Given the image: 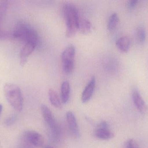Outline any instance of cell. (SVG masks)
<instances>
[{"instance_id": "1", "label": "cell", "mask_w": 148, "mask_h": 148, "mask_svg": "<svg viewBox=\"0 0 148 148\" xmlns=\"http://www.w3.org/2000/svg\"><path fill=\"white\" fill-rule=\"evenodd\" d=\"M63 13L66 24V35L72 37L78 30L80 18L78 10L73 3H66L63 4Z\"/></svg>"}, {"instance_id": "2", "label": "cell", "mask_w": 148, "mask_h": 148, "mask_svg": "<svg viewBox=\"0 0 148 148\" xmlns=\"http://www.w3.org/2000/svg\"><path fill=\"white\" fill-rule=\"evenodd\" d=\"M12 38L21 40L24 43H32L37 44L39 36L36 30L24 22H19L12 32Z\"/></svg>"}, {"instance_id": "3", "label": "cell", "mask_w": 148, "mask_h": 148, "mask_svg": "<svg viewBox=\"0 0 148 148\" xmlns=\"http://www.w3.org/2000/svg\"><path fill=\"white\" fill-rule=\"evenodd\" d=\"M3 91L8 102L16 110L21 111L23 107V100L21 89L14 83H7L3 87Z\"/></svg>"}, {"instance_id": "4", "label": "cell", "mask_w": 148, "mask_h": 148, "mask_svg": "<svg viewBox=\"0 0 148 148\" xmlns=\"http://www.w3.org/2000/svg\"><path fill=\"white\" fill-rule=\"evenodd\" d=\"M42 114L45 123L55 139H59L60 136V129L54 117L52 111L46 105H42L41 107Z\"/></svg>"}, {"instance_id": "5", "label": "cell", "mask_w": 148, "mask_h": 148, "mask_svg": "<svg viewBox=\"0 0 148 148\" xmlns=\"http://www.w3.org/2000/svg\"><path fill=\"white\" fill-rule=\"evenodd\" d=\"M75 51V47L70 45L67 47L62 53V69L67 74H71L73 70Z\"/></svg>"}, {"instance_id": "6", "label": "cell", "mask_w": 148, "mask_h": 148, "mask_svg": "<svg viewBox=\"0 0 148 148\" xmlns=\"http://www.w3.org/2000/svg\"><path fill=\"white\" fill-rule=\"evenodd\" d=\"M37 44L32 43H24L20 52V63L22 66L27 63L28 58L34 51Z\"/></svg>"}, {"instance_id": "7", "label": "cell", "mask_w": 148, "mask_h": 148, "mask_svg": "<svg viewBox=\"0 0 148 148\" xmlns=\"http://www.w3.org/2000/svg\"><path fill=\"white\" fill-rule=\"evenodd\" d=\"M28 141L36 147H42L44 144V139L41 135L34 131H28L25 133Z\"/></svg>"}, {"instance_id": "8", "label": "cell", "mask_w": 148, "mask_h": 148, "mask_svg": "<svg viewBox=\"0 0 148 148\" xmlns=\"http://www.w3.org/2000/svg\"><path fill=\"white\" fill-rule=\"evenodd\" d=\"M66 119L72 134L77 138L80 137V130L74 113L71 111L67 112L66 114Z\"/></svg>"}, {"instance_id": "9", "label": "cell", "mask_w": 148, "mask_h": 148, "mask_svg": "<svg viewBox=\"0 0 148 148\" xmlns=\"http://www.w3.org/2000/svg\"><path fill=\"white\" fill-rule=\"evenodd\" d=\"M95 85V78L93 76L91 77L82 93L81 100L83 103H86L90 100L94 93Z\"/></svg>"}, {"instance_id": "10", "label": "cell", "mask_w": 148, "mask_h": 148, "mask_svg": "<svg viewBox=\"0 0 148 148\" xmlns=\"http://www.w3.org/2000/svg\"><path fill=\"white\" fill-rule=\"evenodd\" d=\"M132 98L133 102L139 112L141 114L146 113L147 110V106L138 90L134 91L132 95Z\"/></svg>"}, {"instance_id": "11", "label": "cell", "mask_w": 148, "mask_h": 148, "mask_svg": "<svg viewBox=\"0 0 148 148\" xmlns=\"http://www.w3.org/2000/svg\"><path fill=\"white\" fill-rule=\"evenodd\" d=\"M8 8V1H2L0 2V26L5 16ZM12 38V32L3 31L0 28V39Z\"/></svg>"}, {"instance_id": "12", "label": "cell", "mask_w": 148, "mask_h": 148, "mask_svg": "<svg viewBox=\"0 0 148 148\" xmlns=\"http://www.w3.org/2000/svg\"><path fill=\"white\" fill-rule=\"evenodd\" d=\"M131 41L130 37L128 36H123L120 37L116 41V45L119 50L123 53H127L130 49Z\"/></svg>"}, {"instance_id": "13", "label": "cell", "mask_w": 148, "mask_h": 148, "mask_svg": "<svg viewBox=\"0 0 148 148\" xmlns=\"http://www.w3.org/2000/svg\"><path fill=\"white\" fill-rule=\"evenodd\" d=\"M95 136L102 140H108L114 137V134L109 129H103L97 127L94 133Z\"/></svg>"}, {"instance_id": "14", "label": "cell", "mask_w": 148, "mask_h": 148, "mask_svg": "<svg viewBox=\"0 0 148 148\" xmlns=\"http://www.w3.org/2000/svg\"><path fill=\"white\" fill-rule=\"evenodd\" d=\"M70 86L69 82L65 81L62 83L61 87V96L63 103H66L68 102L70 95Z\"/></svg>"}, {"instance_id": "15", "label": "cell", "mask_w": 148, "mask_h": 148, "mask_svg": "<svg viewBox=\"0 0 148 148\" xmlns=\"http://www.w3.org/2000/svg\"><path fill=\"white\" fill-rule=\"evenodd\" d=\"M49 98L52 105L56 108H62V104L60 97L56 91L52 89L49 90Z\"/></svg>"}, {"instance_id": "16", "label": "cell", "mask_w": 148, "mask_h": 148, "mask_svg": "<svg viewBox=\"0 0 148 148\" xmlns=\"http://www.w3.org/2000/svg\"><path fill=\"white\" fill-rule=\"evenodd\" d=\"M91 23L86 19H80L79 20L78 30L82 34H87L91 32L92 30Z\"/></svg>"}, {"instance_id": "17", "label": "cell", "mask_w": 148, "mask_h": 148, "mask_svg": "<svg viewBox=\"0 0 148 148\" xmlns=\"http://www.w3.org/2000/svg\"><path fill=\"white\" fill-rule=\"evenodd\" d=\"M147 36V33L145 28L142 25L138 26L136 30V37L137 42L143 43L145 42Z\"/></svg>"}, {"instance_id": "18", "label": "cell", "mask_w": 148, "mask_h": 148, "mask_svg": "<svg viewBox=\"0 0 148 148\" xmlns=\"http://www.w3.org/2000/svg\"><path fill=\"white\" fill-rule=\"evenodd\" d=\"M119 22V17L116 13H114L109 18L108 29L109 31H113L117 27Z\"/></svg>"}, {"instance_id": "19", "label": "cell", "mask_w": 148, "mask_h": 148, "mask_svg": "<svg viewBox=\"0 0 148 148\" xmlns=\"http://www.w3.org/2000/svg\"><path fill=\"white\" fill-rule=\"evenodd\" d=\"M16 119H17V117H16V116L14 115L11 116L7 118L5 120L4 124L7 126H11L16 121Z\"/></svg>"}, {"instance_id": "20", "label": "cell", "mask_w": 148, "mask_h": 148, "mask_svg": "<svg viewBox=\"0 0 148 148\" xmlns=\"http://www.w3.org/2000/svg\"><path fill=\"white\" fill-rule=\"evenodd\" d=\"M126 148H140L138 143L133 139H130L126 143Z\"/></svg>"}, {"instance_id": "21", "label": "cell", "mask_w": 148, "mask_h": 148, "mask_svg": "<svg viewBox=\"0 0 148 148\" xmlns=\"http://www.w3.org/2000/svg\"><path fill=\"white\" fill-rule=\"evenodd\" d=\"M138 1L137 0H130L128 1L127 7L129 9L132 10L134 8L137 3H138Z\"/></svg>"}, {"instance_id": "22", "label": "cell", "mask_w": 148, "mask_h": 148, "mask_svg": "<svg viewBox=\"0 0 148 148\" xmlns=\"http://www.w3.org/2000/svg\"><path fill=\"white\" fill-rule=\"evenodd\" d=\"M97 127L103 129H109L108 124L105 121L101 122L100 124L98 125Z\"/></svg>"}, {"instance_id": "23", "label": "cell", "mask_w": 148, "mask_h": 148, "mask_svg": "<svg viewBox=\"0 0 148 148\" xmlns=\"http://www.w3.org/2000/svg\"><path fill=\"white\" fill-rule=\"evenodd\" d=\"M3 107L1 104H0V115L1 113Z\"/></svg>"}, {"instance_id": "24", "label": "cell", "mask_w": 148, "mask_h": 148, "mask_svg": "<svg viewBox=\"0 0 148 148\" xmlns=\"http://www.w3.org/2000/svg\"><path fill=\"white\" fill-rule=\"evenodd\" d=\"M44 148H55L54 147H52V146H46V147H45Z\"/></svg>"}]
</instances>
